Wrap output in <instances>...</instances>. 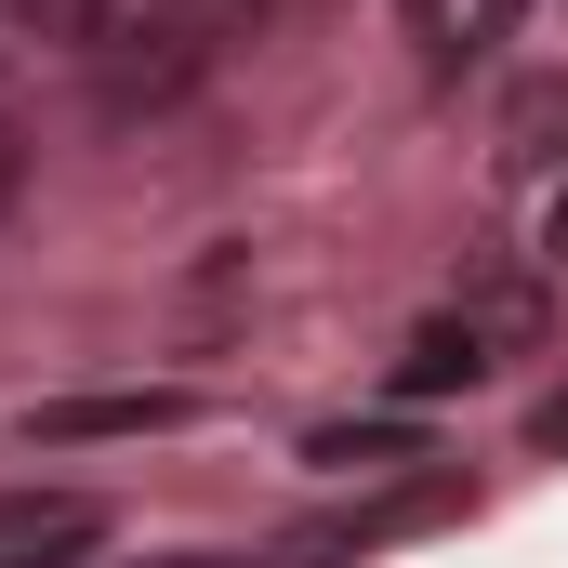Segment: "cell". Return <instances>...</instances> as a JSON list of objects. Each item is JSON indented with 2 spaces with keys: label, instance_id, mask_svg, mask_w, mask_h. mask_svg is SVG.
Instances as JSON below:
<instances>
[{
  "label": "cell",
  "instance_id": "cell-9",
  "mask_svg": "<svg viewBox=\"0 0 568 568\" xmlns=\"http://www.w3.org/2000/svg\"><path fill=\"white\" fill-rule=\"evenodd\" d=\"M516 13H529V0H476V13H463V53H489V40H503Z\"/></svg>",
  "mask_w": 568,
  "mask_h": 568
},
{
  "label": "cell",
  "instance_id": "cell-10",
  "mask_svg": "<svg viewBox=\"0 0 568 568\" xmlns=\"http://www.w3.org/2000/svg\"><path fill=\"white\" fill-rule=\"evenodd\" d=\"M529 449H568V384L542 397V410H529Z\"/></svg>",
  "mask_w": 568,
  "mask_h": 568
},
{
  "label": "cell",
  "instance_id": "cell-7",
  "mask_svg": "<svg viewBox=\"0 0 568 568\" xmlns=\"http://www.w3.org/2000/svg\"><path fill=\"white\" fill-rule=\"evenodd\" d=\"M40 40H106V0H13Z\"/></svg>",
  "mask_w": 568,
  "mask_h": 568
},
{
  "label": "cell",
  "instance_id": "cell-1",
  "mask_svg": "<svg viewBox=\"0 0 568 568\" xmlns=\"http://www.w3.org/2000/svg\"><path fill=\"white\" fill-rule=\"evenodd\" d=\"M106 542V503L80 489H0V568H67Z\"/></svg>",
  "mask_w": 568,
  "mask_h": 568
},
{
  "label": "cell",
  "instance_id": "cell-8",
  "mask_svg": "<svg viewBox=\"0 0 568 568\" xmlns=\"http://www.w3.org/2000/svg\"><path fill=\"white\" fill-rule=\"evenodd\" d=\"M27 199V120H13V93H0V212Z\"/></svg>",
  "mask_w": 568,
  "mask_h": 568
},
{
  "label": "cell",
  "instance_id": "cell-5",
  "mask_svg": "<svg viewBox=\"0 0 568 568\" xmlns=\"http://www.w3.org/2000/svg\"><path fill=\"white\" fill-rule=\"evenodd\" d=\"M489 371V344L463 331V317H436V331H410V357H397V397H449V384H476Z\"/></svg>",
  "mask_w": 568,
  "mask_h": 568
},
{
  "label": "cell",
  "instance_id": "cell-12",
  "mask_svg": "<svg viewBox=\"0 0 568 568\" xmlns=\"http://www.w3.org/2000/svg\"><path fill=\"white\" fill-rule=\"evenodd\" d=\"M410 13H424V27H449V0H410Z\"/></svg>",
  "mask_w": 568,
  "mask_h": 568
},
{
  "label": "cell",
  "instance_id": "cell-6",
  "mask_svg": "<svg viewBox=\"0 0 568 568\" xmlns=\"http://www.w3.org/2000/svg\"><path fill=\"white\" fill-rule=\"evenodd\" d=\"M304 463H344V476H357V463H424V436H410V424H317Z\"/></svg>",
  "mask_w": 568,
  "mask_h": 568
},
{
  "label": "cell",
  "instance_id": "cell-3",
  "mask_svg": "<svg viewBox=\"0 0 568 568\" xmlns=\"http://www.w3.org/2000/svg\"><path fill=\"white\" fill-rule=\"evenodd\" d=\"M489 159H503V172H556V159H568V67H542V80H516V93H503Z\"/></svg>",
  "mask_w": 568,
  "mask_h": 568
},
{
  "label": "cell",
  "instance_id": "cell-11",
  "mask_svg": "<svg viewBox=\"0 0 568 568\" xmlns=\"http://www.w3.org/2000/svg\"><path fill=\"white\" fill-rule=\"evenodd\" d=\"M542 252H556V265H568V185H556V199H542Z\"/></svg>",
  "mask_w": 568,
  "mask_h": 568
},
{
  "label": "cell",
  "instance_id": "cell-2",
  "mask_svg": "<svg viewBox=\"0 0 568 568\" xmlns=\"http://www.w3.org/2000/svg\"><path fill=\"white\" fill-rule=\"evenodd\" d=\"M172 424H199L185 384H145V397H53V410H27L40 449H80V436H172Z\"/></svg>",
  "mask_w": 568,
  "mask_h": 568
},
{
  "label": "cell",
  "instance_id": "cell-4",
  "mask_svg": "<svg viewBox=\"0 0 568 568\" xmlns=\"http://www.w3.org/2000/svg\"><path fill=\"white\" fill-rule=\"evenodd\" d=\"M344 556H371L357 503H344V516H317V529H291V542H265V556H159V568H344Z\"/></svg>",
  "mask_w": 568,
  "mask_h": 568
}]
</instances>
